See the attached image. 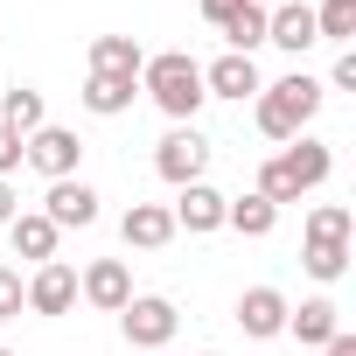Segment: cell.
<instances>
[{"label": "cell", "instance_id": "cell-20", "mask_svg": "<svg viewBox=\"0 0 356 356\" xmlns=\"http://www.w3.org/2000/svg\"><path fill=\"white\" fill-rule=\"evenodd\" d=\"M0 126H15L22 140H29L35 126H49V105H42V91H35V84H15V91H0Z\"/></svg>", "mask_w": 356, "mask_h": 356}, {"label": "cell", "instance_id": "cell-4", "mask_svg": "<svg viewBox=\"0 0 356 356\" xmlns=\"http://www.w3.org/2000/svg\"><path fill=\"white\" fill-rule=\"evenodd\" d=\"M22 161L42 175V182H70V175L84 168V140H77L70 126H35V133L22 140Z\"/></svg>", "mask_w": 356, "mask_h": 356}, {"label": "cell", "instance_id": "cell-21", "mask_svg": "<svg viewBox=\"0 0 356 356\" xmlns=\"http://www.w3.org/2000/svg\"><path fill=\"white\" fill-rule=\"evenodd\" d=\"M300 266L328 286V280H342L349 273V238H300Z\"/></svg>", "mask_w": 356, "mask_h": 356}, {"label": "cell", "instance_id": "cell-33", "mask_svg": "<svg viewBox=\"0 0 356 356\" xmlns=\"http://www.w3.org/2000/svg\"><path fill=\"white\" fill-rule=\"evenodd\" d=\"M0 356H8V349H0Z\"/></svg>", "mask_w": 356, "mask_h": 356}, {"label": "cell", "instance_id": "cell-22", "mask_svg": "<svg viewBox=\"0 0 356 356\" xmlns=\"http://www.w3.org/2000/svg\"><path fill=\"white\" fill-rule=\"evenodd\" d=\"M217 35L231 42V56H252V49L266 42V8H259V0H238V15H231Z\"/></svg>", "mask_w": 356, "mask_h": 356}, {"label": "cell", "instance_id": "cell-2", "mask_svg": "<svg viewBox=\"0 0 356 356\" xmlns=\"http://www.w3.org/2000/svg\"><path fill=\"white\" fill-rule=\"evenodd\" d=\"M140 91H147L175 126H196V112H203V63H196L189 49H161V56L140 63Z\"/></svg>", "mask_w": 356, "mask_h": 356}, {"label": "cell", "instance_id": "cell-13", "mask_svg": "<svg viewBox=\"0 0 356 356\" xmlns=\"http://www.w3.org/2000/svg\"><path fill=\"white\" fill-rule=\"evenodd\" d=\"M266 42L286 49V56H307L314 49V8H307V0H280V8H266Z\"/></svg>", "mask_w": 356, "mask_h": 356}, {"label": "cell", "instance_id": "cell-10", "mask_svg": "<svg viewBox=\"0 0 356 356\" xmlns=\"http://www.w3.org/2000/svg\"><path fill=\"white\" fill-rule=\"evenodd\" d=\"M70 307H77V266H63V259L35 266V280H29V314L56 321V314H70Z\"/></svg>", "mask_w": 356, "mask_h": 356}, {"label": "cell", "instance_id": "cell-18", "mask_svg": "<svg viewBox=\"0 0 356 356\" xmlns=\"http://www.w3.org/2000/svg\"><path fill=\"white\" fill-rule=\"evenodd\" d=\"M84 112H98V119H119V112H133V98H140V77H84Z\"/></svg>", "mask_w": 356, "mask_h": 356}, {"label": "cell", "instance_id": "cell-7", "mask_svg": "<svg viewBox=\"0 0 356 356\" xmlns=\"http://www.w3.org/2000/svg\"><path fill=\"white\" fill-rule=\"evenodd\" d=\"M42 217H49L56 231H91V224H98V189L84 182V175H70V182H49Z\"/></svg>", "mask_w": 356, "mask_h": 356}, {"label": "cell", "instance_id": "cell-1", "mask_svg": "<svg viewBox=\"0 0 356 356\" xmlns=\"http://www.w3.org/2000/svg\"><path fill=\"white\" fill-rule=\"evenodd\" d=\"M321 98H328V84L321 77H307V70H286L280 84H259V98H252V119H259V133L266 140H300L307 126H314V112H321Z\"/></svg>", "mask_w": 356, "mask_h": 356}, {"label": "cell", "instance_id": "cell-9", "mask_svg": "<svg viewBox=\"0 0 356 356\" xmlns=\"http://www.w3.org/2000/svg\"><path fill=\"white\" fill-rule=\"evenodd\" d=\"M77 293H84L98 314H119V307L133 300V273H126V259H91V266L77 273Z\"/></svg>", "mask_w": 356, "mask_h": 356}, {"label": "cell", "instance_id": "cell-8", "mask_svg": "<svg viewBox=\"0 0 356 356\" xmlns=\"http://www.w3.org/2000/svg\"><path fill=\"white\" fill-rule=\"evenodd\" d=\"M224 189H210V182H189V189H175V231H189V238H210V231H224Z\"/></svg>", "mask_w": 356, "mask_h": 356}, {"label": "cell", "instance_id": "cell-14", "mask_svg": "<svg viewBox=\"0 0 356 356\" xmlns=\"http://www.w3.org/2000/svg\"><path fill=\"white\" fill-rule=\"evenodd\" d=\"M286 335H293V342H307V349H328V342L342 335V307H335L328 293H314V300L286 307Z\"/></svg>", "mask_w": 356, "mask_h": 356}, {"label": "cell", "instance_id": "cell-24", "mask_svg": "<svg viewBox=\"0 0 356 356\" xmlns=\"http://www.w3.org/2000/svg\"><path fill=\"white\" fill-rule=\"evenodd\" d=\"M349 231H356V217L342 203H314L307 210V238H349Z\"/></svg>", "mask_w": 356, "mask_h": 356}, {"label": "cell", "instance_id": "cell-15", "mask_svg": "<svg viewBox=\"0 0 356 356\" xmlns=\"http://www.w3.org/2000/svg\"><path fill=\"white\" fill-rule=\"evenodd\" d=\"M119 238H126L133 252H161V245H175V217H168V203H133V210L119 217Z\"/></svg>", "mask_w": 356, "mask_h": 356}, {"label": "cell", "instance_id": "cell-26", "mask_svg": "<svg viewBox=\"0 0 356 356\" xmlns=\"http://www.w3.org/2000/svg\"><path fill=\"white\" fill-rule=\"evenodd\" d=\"M15 168H22V133H15V126H0V182H8Z\"/></svg>", "mask_w": 356, "mask_h": 356}, {"label": "cell", "instance_id": "cell-23", "mask_svg": "<svg viewBox=\"0 0 356 356\" xmlns=\"http://www.w3.org/2000/svg\"><path fill=\"white\" fill-rule=\"evenodd\" d=\"M314 42H356V0H321L314 8Z\"/></svg>", "mask_w": 356, "mask_h": 356}, {"label": "cell", "instance_id": "cell-11", "mask_svg": "<svg viewBox=\"0 0 356 356\" xmlns=\"http://www.w3.org/2000/svg\"><path fill=\"white\" fill-rule=\"evenodd\" d=\"M286 293L280 286H245L238 293V328L252 335V342H273V335H286Z\"/></svg>", "mask_w": 356, "mask_h": 356}, {"label": "cell", "instance_id": "cell-17", "mask_svg": "<svg viewBox=\"0 0 356 356\" xmlns=\"http://www.w3.org/2000/svg\"><path fill=\"white\" fill-rule=\"evenodd\" d=\"M140 63H147V49L133 35H98L91 42V77H140Z\"/></svg>", "mask_w": 356, "mask_h": 356}, {"label": "cell", "instance_id": "cell-32", "mask_svg": "<svg viewBox=\"0 0 356 356\" xmlns=\"http://www.w3.org/2000/svg\"><path fill=\"white\" fill-rule=\"evenodd\" d=\"M203 356H217V349H203Z\"/></svg>", "mask_w": 356, "mask_h": 356}, {"label": "cell", "instance_id": "cell-29", "mask_svg": "<svg viewBox=\"0 0 356 356\" xmlns=\"http://www.w3.org/2000/svg\"><path fill=\"white\" fill-rule=\"evenodd\" d=\"M231 15H238V0H203V22H210V29H224Z\"/></svg>", "mask_w": 356, "mask_h": 356}, {"label": "cell", "instance_id": "cell-12", "mask_svg": "<svg viewBox=\"0 0 356 356\" xmlns=\"http://www.w3.org/2000/svg\"><path fill=\"white\" fill-rule=\"evenodd\" d=\"M259 63L252 56H217V63H203V98H231V105H245V98H259Z\"/></svg>", "mask_w": 356, "mask_h": 356}, {"label": "cell", "instance_id": "cell-28", "mask_svg": "<svg viewBox=\"0 0 356 356\" xmlns=\"http://www.w3.org/2000/svg\"><path fill=\"white\" fill-rule=\"evenodd\" d=\"M15 217H22V196H15V182H0V231H8Z\"/></svg>", "mask_w": 356, "mask_h": 356}, {"label": "cell", "instance_id": "cell-16", "mask_svg": "<svg viewBox=\"0 0 356 356\" xmlns=\"http://www.w3.org/2000/svg\"><path fill=\"white\" fill-rule=\"evenodd\" d=\"M56 238H63V231H56L42 210H22V217L8 224V245H15V259H29V266H49V259H56Z\"/></svg>", "mask_w": 356, "mask_h": 356}, {"label": "cell", "instance_id": "cell-25", "mask_svg": "<svg viewBox=\"0 0 356 356\" xmlns=\"http://www.w3.org/2000/svg\"><path fill=\"white\" fill-rule=\"evenodd\" d=\"M22 307H29V280H22L15 266H0V321H15Z\"/></svg>", "mask_w": 356, "mask_h": 356}, {"label": "cell", "instance_id": "cell-31", "mask_svg": "<svg viewBox=\"0 0 356 356\" xmlns=\"http://www.w3.org/2000/svg\"><path fill=\"white\" fill-rule=\"evenodd\" d=\"M259 8H280V0H259Z\"/></svg>", "mask_w": 356, "mask_h": 356}, {"label": "cell", "instance_id": "cell-6", "mask_svg": "<svg viewBox=\"0 0 356 356\" xmlns=\"http://www.w3.org/2000/svg\"><path fill=\"white\" fill-rule=\"evenodd\" d=\"M273 161H280V175H286V182H293L300 196H307V189H321L328 175H335V154H328V140H314V133L286 140V147H280Z\"/></svg>", "mask_w": 356, "mask_h": 356}, {"label": "cell", "instance_id": "cell-19", "mask_svg": "<svg viewBox=\"0 0 356 356\" xmlns=\"http://www.w3.org/2000/svg\"><path fill=\"white\" fill-rule=\"evenodd\" d=\"M224 231H238V238H273V231H280V210H273L266 196H231V203H224Z\"/></svg>", "mask_w": 356, "mask_h": 356}, {"label": "cell", "instance_id": "cell-3", "mask_svg": "<svg viewBox=\"0 0 356 356\" xmlns=\"http://www.w3.org/2000/svg\"><path fill=\"white\" fill-rule=\"evenodd\" d=\"M119 328H126V342H133V349L161 356V349L175 342V328H182V314H175V300H168V293H133V300L119 307Z\"/></svg>", "mask_w": 356, "mask_h": 356}, {"label": "cell", "instance_id": "cell-5", "mask_svg": "<svg viewBox=\"0 0 356 356\" xmlns=\"http://www.w3.org/2000/svg\"><path fill=\"white\" fill-rule=\"evenodd\" d=\"M203 168H210V140L196 133V126H175L161 147H154V175L168 189H189V182H203Z\"/></svg>", "mask_w": 356, "mask_h": 356}, {"label": "cell", "instance_id": "cell-27", "mask_svg": "<svg viewBox=\"0 0 356 356\" xmlns=\"http://www.w3.org/2000/svg\"><path fill=\"white\" fill-rule=\"evenodd\" d=\"M328 84H335V91H356V49H342V56H335V70H328Z\"/></svg>", "mask_w": 356, "mask_h": 356}, {"label": "cell", "instance_id": "cell-30", "mask_svg": "<svg viewBox=\"0 0 356 356\" xmlns=\"http://www.w3.org/2000/svg\"><path fill=\"white\" fill-rule=\"evenodd\" d=\"M321 356H356V335H349V328H342V335H335V342H328V349H321Z\"/></svg>", "mask_w": 356, "mask_h": 356}]
</instances>
